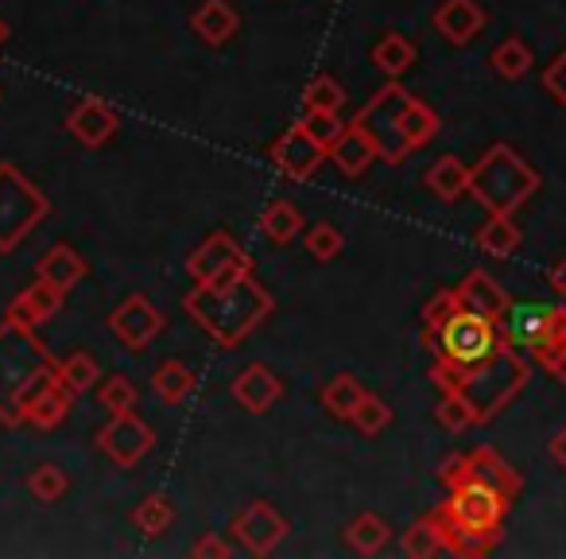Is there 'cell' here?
<instances>
[{
    "instance_id": "44dd1931",
    "label": "cell",
    "mask_w": 566,
    "mask_h": 559,
    "mask_svg": "<svg viewBox=\"0 0 566 559\" xmlns=\"http://www.w3.org/2000/svg\"><path fill=\"white\" fill-rule=\"evenodd\" d=\"M470 470L478 482H485V486H493L501 497H509V501H516L520 489H524V478H520V470L512 463H504L501 455H496L493 447H478L470 451Z\"/></svg>"
},
{
    "instance_id": "f1b7e54d",
    "label": "cell",
    "mask_w": 566,
    "mask_h": 559,
    "mask_svg": "<svg viewBox=\"0 0 566 559\" xmlns=\"http://www.w3.org/2000/svg\"><path fill=\"white\" fill-rule=\"evenodd\" d=\"M346 540H349V548L361 551V556H377V551H385L388 540H392V528H388V520L380 517V513H357L346 525Z\"/></svg>"
},
{
    "instance_id": "7402d4cb",
    "label": "cell",
    "mask_w": 566,
    "mask_h": 559,
    "mask_svg": "<svg viewBox=\"0 0 566 559\" xmlns=\"http://www.w3.org/2000/svg\"><path fill=\"white\" fill-rule=\"evenodd\" d=\"M237 12L229 0H202L195 9V17H190V28H195V35L202 43H210V48H221V43H229L237 35Z\"/></svg>"
},
{
    "instance_id": "6da1fadb",
    "label": "cell",
    "mask_w": 566,
    "mask_h": 559,
    "mask_svg": "<svg viewBox=\"0 0 566 559\" xmlns=\"http://www.w3.org/2000/svg\"><path fill=\"white\" fill-rule=\"evenodd\" d=\"M275 300L252 272H241L226 284H195L182 296V311L218 342L221 350H237L268 315Z\"/></svg>"
},
{
    "instance_id": "5b68a950",
    "label": "cell",
    "mask_w": 566,
    "mask_h": 559,
    "mask_svg": "<svg viewBox=\"0 0 566 559\" xmlns=\"http://www.w3.org/2000/svg\"><path fill=\"white\" fill-rule=\"evenodd\" d=\"M539 183H543L539 172L512 144H493L470 167V195L489 214H516L539 190Z\"/></svg>"
},
{
    "instance_id": "836d02e7",
    "label": "cell",
    "mask_w": 566,
    "mask_h": 559,
    "mask_svg": "<svg viewBox=\"0 0 566 559\" xmlns=\"http://www.w3.org/2000/svg\"><path fill=\"white\" fill-rule=\"evenodd\" d=\"M439 113L431 110L427 102H419V97H411L408 110H403V133H408V144L411 152L416 148H427V144L439 136Z\"/></svg>"
},
{
    "instance_id": "8fae6325",
    "label": "cell",
    "mask_w": 566,
    "mask_h": 559,
    "mask_svg": "<svg viewBox=\"0 0 566 559\" xmlns=\"http://www.w3.org/2000/svg\"><path fill=\"white\" fill-rule=\"evenodd\" d=\"M167 327L164 311L156 308V303L148 300V296H128V300H120L117 308L109 311V331L113 339L120 342V346L128 350H144L151 346V339H159Z\"/></svg>"
},
{
    "instance_id": "816d5d0a",
    "label": "cell",
    "mask_w": 566,
    "mask_h": 559,
    "mask_svg": "<svg viewBox=\"0 0 566 559\" xmlns=\"http://www.w3.org/2000/svg\"><path fill=\"white\" fill-rule=\"evenodd\" d=\"M4 40H9V24L0 20V48H4Z\"/></svg>"
},
{
    "instance_id": "4dcf8cb0",
    "label": "cell",
    "mask_w": 566,
    "mask_h": 559,
    "mask_svg": "<svg viewBox=\"0 0 566 559\" xmlns=\"http://www.w3.org/2000/svg\"><path fill=\"white\" fill-rule=\"evenodd\" d=\"M318 401H323V408L331 412V416L349 420V416L357 412V404L365 401V385L354 377V373H338V377H331V381L323 385Z\"/></svg>"
},
{
    "instance_id": "681fc988",
    "label": "cell",
    "mask_w": 566,
    "mask_h": 559,
    "mask_svg": "<svg viewBox=\"0 0 566 559\" xmlns=\"http://www.w3.org/2000/svg\"><path fill=\"white\" fill-rule=\"evenodd\" d=\"M547 284H551V292L558 296V300H566V260H558L555 268L547 272Z\"/></svg>"
},
{
    "instance_id": "83f0119b",
    "label": "cell",
    "mask_w": 566,
    "mask_h": 559,
    "mask_svg": "<svg viewBox=\"0 0 566 559\" xmlns=\"http://www.w3.org/2000/svg\"><path fill=\"white\" fill-rule=\"evenodd\" d=\"M416 59H419L416 43H411L408 35H400V32H385L377 48H373V66H380L388 79H400V74H408L411 66H416Z\"/></svg>"
},
{
    "instance_id": "ac0fdd59",
    "label": "cell",
    "mask_w": 566,
    "mask_h": 559,
    "mask_svg": "<svg viewBox=\"0 0 566 559\" xmlns=\"http://www.w3.org/2000/svg\"><path fill=\"white\" fill-rule=\"evenodd\" d=\"M434 32L447 43H454V48H465V43L485 32V9L478 0H442L434 9Z\"/></svg>"
},
{
    "instance_id": "d6986e66",
    "label": "cell",
    "mask_w": 566,
    "mask_h": 559,
    "mask_svg": "<svg viewBox=\"0 0 566 559\" xmlns=\"http://www.w3.org/2000/svg\"><path fill=\"white\" fill-rule=\"evenodd\" d=\"M280 396H283V381L275 377L264 362L244 365V370L233 377V401L241 404L244 412H256V416H260V412L272 408Z\"/></svg>"
},
{
    "instance_id": "5bb4252c",
    "label": "cell",
    "mask_w": 566,
    "mask_h": 559,
    "mask_svg": "<svg viewBox=\"0 0 566 559\" xmlns=\"http://www.w3.org/2000/svg\"><path fill=\"white\" fill-rule=\"evenodd\" d=\"M287 532H292L287 517L275 513V505H268V501H252L249 509L233 520V536L241 540L244 551H252V556H268L275 544H283Z\"/></svg>"
},
{
    "instance_id": "b9f144b4",
    "label": "cell",
    "mask_w": 566,
    "mask_h": 559,
    "mask_svg": "<svg viewBox=\"0 0 566 559\" xmlns=\"http://www.w3.org/2000/svg\"><path fill=\"white\" fill-rule=\"evenodd\" d=\"M458 311H462V303H458L454 288H442V292H434L431 300L423 303V334H439L442 327L458 315Z\"/></svg>"
},
{
    "instance_id": "7bdbcfd3",
    "label": "cell",
    "mask_w": 566,
    "mask_h": 559,
    "mask_svg": "<svg viewBox=\"0 0 566 559\" xmlns=\"http://www.w3.org/2000/svg\"><path fill=\"white\" fill-rule=\"evenodd\" d=\"M434 416H439V424L447 427V432H465V427L478 424V416H473L470 401H465L462 393H454V389H447L439 401V408H434Z\"/></svg>"
},
{
    "instance_id": "d4e9b609",
    "label": "cell",
    "mask_w": 566,
    "mask_h": 559,
    "mask_svg": "<svg viewBox=\"0 0 566 559\" xmlns=\"http://www.w3.org/2000/svg\"><path fill=\"white\" fill-rule=\"evenodd\" d=\"M427 190H434V198L442 203H458L462 195H470V167L458 156H439L427 167Z\"/></svg>"
},
{
    "instance_id": "4316f807",
    "label": "cell",
    "mask_w": 566,
    "mask_h": 559,
    "mask_svg": "<svg viewBox=\"0 0 566 559\" xmlns=\"http://www.w3.org/2000/svg\"><path fill=\"white\" fill-rule=\"evenodd\" d=\"M151 389H156V396L164 404H182L198 389V377L179 358H167V362H159V370L151 373Z\"/></svg>"
},
{
    "instance_id": "d6a6232c",
    "label": "cell",
    "mask_w": 566,
    "mask_h": 559,
    "mask_svg": "<svg viewBox=\"0 0 566 559\" xmlns=\"http://www.w3.org/2000/svg\"><path fill=\"white\" fill-rule=\"evenodd\" d=\"M439 551H447V540H442L439 520L427 513V517H419L416 525L403 532V556L427 559V556H439Z\"/></svg>"
},
{
    "instance_id": "1f68e13d",
    "label": "cell",
    "mask_w": 566,
    "mask_h": 559,
    "mask_svg": "<svg viewBox=\"0 0 566 559\" xmlns=\"http://www.w3.org/2000/svg\"><path fill=\"white\" fill-rule=\"evenodd\" d=\"M532 48H527L520 35H509L504 43H496L493 48V55H489V66L496 71V79H504V82H520L527 71H532Z\"/></svg>"
},
{
    "instance_id": "e0dca14e",
    "label": "cell",
    "mask_w": 566,
    "mask_h": 559,
    "mask_svg": "<svg viewBox=\"0 0 566 559\" xmlns=\"http://www.w3.org/2000/svg\"><path fill=\"white\" fill-rule=\"evenodd\" d=\"M66 128H71L74 141L86 144V148H102V144H109L113 136H117L120 117L102 97H86V102H78L66 113Z\"/></svg>"
},
{
    "instance_id": "8d00e7d4",
    "label": "cell",
    "mask_w": 566,
    "mask_h": 559,
    "mask_svg": "<svg viewBox=\"0 0 566 559\" xmlns=\"http://www.w3.org/2000/svg\"><path fill=\"white\" fill-rule=\"evenodd\" d=\"M66 489H71V478H66V470H63V466H55V463H43V466H35V470L28 474V494H32L35 501H43V505L63 501Z\"/></svg>"
},
{
    "instance_id": "52a82bcc",
    "label": "cell",
    "mask_w": 566,
    "mask_h": 559,
    "mask_svg": "<svg viewBox=\"0 0 566 559\" xmlns=\"http://www.w3.org/2000/svg\"><path fill=\"white\" fill-rule=\"evenodd\" d=\"M51 214V198L20 172L17 164L0 159V252L9 257L17 245Z\"/></svg>"
},
{
    "instance_id": "8992f818",
    "label": "cell",
    "mask_w": 566,
    "mask_h": 559,
    "mask_svg": "<svg viewBox=\"0 0 566 559\" xmlns=\"http://www.w3.org/2000/svg\"><path fill=\"white\" fill-rule=\"evenodd\" d=\"M408 102H411L408 90L400 82H388L349 121L357 133L369 136V144L377 148V159H385V164H403L411 156L408 133H403V110H408Z\"/></svg>"
},
{
    "instance_id": "cb8c5ba5",
    "label": "cell",
    "mask_w": 566,
    "mask_h": 559,
    "mask_svg": "<svg viewBox=\"0 0 566 559\" xmlns=\"http://www.w3.org/2000/svg\"><path fill=\"white\" fill-rule=\"evenodd\" d=\"M326 159H331L334 167H338L342 175H349V179H357V175L369 172V164L377 159V148L369 144V136L357 133L354 125H346V133L338 136V144H334L331 152H326Z\"/></svg>"
},
{
    "instance_id": "d590c367",
    "label": "cell",
    "mask_w": 566,
    "mask_h": 559,
    "mask_svg": "<svg viewBox=\"0 0 566 559\" xmlns=\"http://www.w3.org/2000/svg\"><path fill=\"white\" fill-rule=\"evenodd\" d=\"M171 520H175V505H171V497H164V494H148L133 509V525L140 528L144 536H164L167 528H171Z\"/></svg>"
},
{
    "instance_id": "30bf717a",
    "label": "cell",
    "mask_w": 566,
    "mask_h": 559,
    "mask_svg": "<svg viewBox=\"0 0 566 559\" xmlns=\"http://www.w3.org/2000/svg\"><path fill=\"white\" fill-rule=\"evenodd\" d=\"M97 447H102L120 470H133L144 455H151L156 432H151V424H144L136 412H120V416H109V424L97 432Z\"/></svg>"
},
{
    "instance_id": "f546056e",
    "label": "cell",
    "mask_w": 566,
    "mask_h": 559,
    "mask_svg": "<svg viewBox=\"0 0 566 559\" xmlns=\"http://www.w3.org/2000/svg\"><path fill=\"white\" fill-rule=\"evenodd\" d=\"M520 241H524V234L516 229L512 214H489V221L478 229V249L489 252V257H512Z\"/></svg>"
},
{
    "instance_id": "f35d334b",
    "label": "cell",
    "mask_w": 566,
    "mask_h": 559,
    "mask_svg": "<svg viewBox=\"0 0 566 559\" xmlns=\"http://www.w3.org/2000/svg\"><path fill=\"white\" fill-rule=\"evenodd\" d=\"M136 385L125 377V373H109V377L102 381V389H97V401H102V408L109 412V416H120V412H136Z\"/></svg>"
},
{
    "instance_id": "ffe728a7",
    "label": "cell",
    "mask_w": 566,
    "mask_h": 559,
    "mask_svg": "<svg viewBox=\"0 0 566 559\" xmlns=\"http://www.w3.org/2000/svg\"><path fill=\"white\" fill-rule=\"evenodd\" d=\"M71 389H66V381L59 377H48L40 389H35L32 396H28L24 404V424L32 427H43V432H51V427H59L66 416H71Z\"/></svg>"
},
{
    "instance_id": "60d3db41",
    "label": "cell",
    "mask_w": 566,
    "mask_h": 559,
    "mask_svg": "<svg viewBox=\"0 0 566 559\" xmlns=\"http://www.w3.org/2000/svg\"><path fill=\"white\" fill-rule=\"evenodd\" d=\"M349 424H354L361 435H380L388 424H392V408H388L385 396L365 393V401L357 404V412H354V416H349Z\"/></svg>"
},
{
    "instance_id": "603a6c76",
    "label": "cell",
    "mask_w": 566,
    "mask_h": 559,
    "mask_svg": "<svg viewBox=\"0 0 566 559\" xmlns=\"http://www.w3.org/2000/svg\"><path fill=\"white\" fill-rule=\"evenodd\" d=\"M35 276H40V280H51V284H59L63 292H71L82 276H86V260H82V252L74 249V245L59 241V245H51V249L40 257V265H35Z\"/></svg>"
},
{
    "instance_id": "4fadbf2b",
    "label": "cell",
    "mask_w": 566,
    "mask_h": 559,
    "mask_svg": "<svg viewBox=\"0 0 566 559\" xmlns=\"http://www.w3.org/2000/svg\"><path fill=\"white\" fill-rule=\"evenodd\" d=\"M323 159H326V148L300 125V121H295L292 128H283V136L272 144V164L292 183H307L311 175L323 167Z\"/></svg>"
},
{
    "instance_id": "ab89813d",
    "label": "cell",
    "mask_w": 566,
    "mask_h": 559,
    "mask_svg": "<svg viewBox=\"0 0 566 559\" xmlns=\"http://www.w3.org/2000/svg\"><path fill=\"white\" fill-rule=\"evenodd\" d=\"M532 358L543 365V370L551 373V377L563 381V385H566V319L555 327V331L547 334V339L539 342V346L532 350Z\"/></svg>"
},
{
    "instance_id": "f6af8a7d",
    "label": "cell",
    "mask_w": 566,
    "mask_h": 559,
    "mask_svg": "<svg viewBox=\"0 0 566 559\" xmlns=\"http://www.w3.org/2000/svg\"><path fill=\"white\" fill-rule=\"evenodd\" d=\"M303 128H307L311 136H315L318 144H323L326 152L338 144V136L346 133V125L338 121V113H315V110H303V121H300Z\"/></svg>"
},
{
    "instance_id": "7a4b0ae2",
    "label": "cell",
    "mask_w": 566,
    "mask_h": 559,
    "mask_svg": "<svg viewBox=\"0 0 566 559\" xmlns=\"http://www.w3.org/2000/svg\"><path fill=\"white\" fill-rule=\"evenodd\" d=\"M527 373H532V365H527L524 354H520L516 346H509L504 339L493 354L481 358V362H473V365H458L442 354H439V362L431 365L434 385H439L442 393H447V389L462 393L465 401H470L478 424H489L496 412H504L520 393H524Z\"/></svg>"
},
{
    "instance_id": "9a60e30c",
    "label": "cell",
    "mask_w": 566,
    "mask_h": 559,
    "mask_svg": "<svg viewBox=\"0 0 566 559\" xmlns=\"http://www.w3.org/2000/svg\"><path fill=\"white\" fill-rule=\"evenodd\" d=\"M454 292H458L462 311H473V315L489 319V323H501V319L509 315V308H512L509 292L496 284L485 268H473V272H465V280L454 288Z\"/></svg>"
},
{
    "instance_id": "2e32d148",
    "label": "cell",
    "mask_w": 566,
    "mask_h": 559,
    "mask_svg": "<svg viewBox=\"0 0 566 559\" xmlns=\"http://www.w3.org/2000/svg\"><path fill=\"white\" fill-rule=\"evenodd\" d=\"M63 308H66L63 288L51 284V280H35L28 292H20L17 300L9 303L4 319H9V323H17V327H43V323H51V319H55Z\"/></svg>"
},
{
    "instance_id": "e575fe53",
    "label": "cell",
    "mask_w": 566,
    "mask_h": 559,
    "mask_svg": "<svg viewBox=\"0 0 566 559\" xmlns=\"http://www.w3.org/2000/svg\"><path fill=\"white\" fill-rule=\"evenodd\" d=\"M59 377H63L66 389L78 396V393H90V389L97 385L102 365H97V358L86 354V350H74V354H66L63 362H59Z\"/></svg>"
},
{
    "instance_id": "7dc6e473",
    "label": "cell",
    "mask_w": 566,
    "mask_h": 559,
    "mask_svg": "<svg viewBox=\"0 0 566 559\" xmlns=\"http://www.w3.org/2000/svg\"><path fill=\"white\" fill-rule=\"evenodd\" d=\"M543 90H547V94L566 110V51L547 66V71H543Z\"/></svg>"
},
{
    "instance_id": "f907efd6",
    "label": "cell",
    "mask_w": 566,
    "mask_h": 559,
    "mask_svg": "<svg viewBox=\"0 0 566 559\" xmlns=\"http://www.w3.org/2000/svg\"><path fill=\"white\" fill-rule=\"evenodd\" d=\"M547 451H551V458H555V463L566 470V424L555 432V439H551V447H547Z\"/></svg>"
},
{
    "instance_id": "7c38bea8",
    "label": "cell",
    "mask_w": 566,
    "mask_h": 559,
    "mask_svg": "<svg viewBox=\"0 0 566 559\" xmlns=\"http://www.w3.org/2000/svg\"><path fill=\"white\" fill-rule=\"evenodd\" d=\"M563 319L566 308L558 303H512L509 315L496 323V334L516 350H535Z\"/></svg>"
},
{
    "instance_id": "3957f363",
    "label": "cell",
    "mask_w": 566,
    "mask_h": 559,
    "mask_svg": "<svg viewBox=\"0 0 566 559\" xmlns=\"http://www.w3.org/2000/svg\"><path fill=\"white\" fill-rule=\"evenodd\" d=\"M509 505V497H501L493 486L470 478L458 489H450V497L439 509H431V517L439 520L450 556H485L501 540Z\"/></svg>"
},
{
    "instance_id": "ee69618b",
    "label": "cell",
    "mask_w": 566,
    "mask_h": 559,
    "mask_svg": "<svg viewBox=\"0 0 566 559\" xmlns=\"http://www.w3.org/2000/svg\"><path fill=\"white\" fill-rule=\"evenodd\" d=\"M342 249H346V237H342L338 226H331V221H315V226L307 229V252L315 260H334Z\"/></svg>"
},
{
    "instance_id": "bcb514c9",
    "label": "cell",
    "mask_w": 566,
    "mask_h": 559,
    "mask_svg": "<svg viewBox=\"0 0 566 559\" xmlns=\"http://www.w3.org/2000/svg\"><path fill=\"white\" fill-rule=\"evenodd\" d=\"M473 470H470V455H450L447 463L439 466V482L447 489H458L462 482H470Z\"/></svg>"
},
{
    "instance_id": "c3c4849f",
    "label": "cell",
    "mask_w": 566,
    "mask_h": 559,
    "mask_svg": "<svg viewBox=\"0 0 566 559\" xmlns=\"http://www.w3.org/2000/svg\"><path fill=\"white\" fill-rule=\"evenodd\" d=\"M190 556H221V559H226V556H233V548H229V544L226 540H221V536H202V540H198L195 544V548H190Z\"/></svg>"
},
{
    "instance_id": "ba28073f",
    "label": "cell",
    "mask_w": 566,
    "mask_h": 559,
    "mask_svg": "<svg viewBox=\"0 0 566 559\" xmlns=\"http://www.w3.org/2000/svg\"><path fill=\"white\" fill-rule=\"evenodd\" d=\"M427 346H434L442 358L458 365H473L481 358H489L496 346H501V334H496V323L473 315V311H458L439 334H423Z\"/></svg>"
},
{
    "instance_id": "277c9868",
    "label": "cell",
    "mask_w": 566,
    "mask_h": 559,
    "mask_svg": "<svg viewBox=\"0 0 566 559\" xmlns=\"http://www.w3.org/2000/svg\"><path fill=\"white\" fill-rule=\"evenodd\" d=\"M59 373L51 350L35 339V327H17L4 319L0 327V424H24V404L48 377Z\"/></svg>"
},
{
    "instance_id": "484cf974",
    "label": "cell",
    "mask_w": 566,
    "mask_h": 559,
    "mask_svg": "<svg viewBox=\"0 0 566 559\" xmlns=\"http://www.w3.org/2000/svg\"><path fill=\"white\" fill-rule=\"evenodd\" d=\"M260 234H264L272 245L295 241V237L303 234V214H300V206L287 203V198H272V203L264 206V214H260Z\"/></svg>"
},
{
    "instance_id": "9c48e42d",
    "label": "cell",
    "mask_w": 566,
    "mask_h": 559,
    "mask_svg": "<svg viewBox=\"0 0 566 559\" xmlns=\"http://www.w3.org/2000/svg\"><path fill=\"white\" fill-rule=\"evenodd\" d=\"M252 272V257L233 241V234L218 229L187 257V276L195 284H226L233 276Z\"/></svg>"
},
{
    "instance_id": "74e56055",
    "label": "cell",
    "mask_w": 566,
    "mask_h": 559,
    "mask_svg": "<svg viewBox=\"0 0 566 559\" xmlns=\"http://www.w3.org/2000/svg\"><path fill=\"white\" fill-rule=\"evenodd\" d=\"M346 105V86L331 74H318L307 90H303V110H315V113H338Z\"/></svg>"
}]
</instances>
